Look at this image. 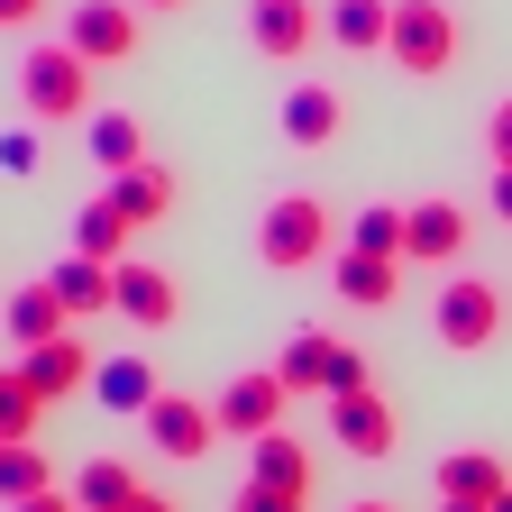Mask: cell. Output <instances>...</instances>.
I'll return each mask as SVG.
<instances>
[{
  "label": "cell",
  "mask_w": 512,
  "mask_h": 512,
  "mask_svg": "<svg viewBox=\"0 0 512 512\" xmlns=\"http://www.w3.org/2000/svg\"><path fill=\"white\" fill-rule=\"evenodd\" d=\"M19 92H28V119L55 128V119H92V64L74 46H37L19 64Z\"/></svg>",
  "instance_id": "1"
},
{
  "label": "cell",
  "mask_w": 512,
  "mask_h": 512,
  "mask_svg": "<svg viewBox=\"0 0 512 512\" xmlns=\"http://www.w3.org/2000/svg\"><path fill=\"white\" fill-rule=\"evenodd\" d=\"M330 256V211L311 202V192H284V202L266 211V229H256V266H275V275H302Z\"/></svg>",
  "instance_id": "2"
},
{
  "label": "cell",
  "mask_w": 512,
  "mask_h": 512,
  "mask_svg": "<svg viewBox=\"0 0 512 512\" xmlns=\"http://www.w3.org/2000/svg\"><path fill=\"white\" fill-rule=\"evenodd\" d=\"M458 19H448V0H394V46H384V55H394L403 64V74H448V64H458Z\"/></svg>",
  "instance_id": "3"
},
{
  "label": "cell",
  "mask_w": 512,
  "mask_h": 512,
  "mask_svg": "<svg viewBox=\"0 0 512 512\" xmlns=\"http://www.w3.org/2000/svg\"><path fill=\"white\" fill-rule=\"evenodd\" d=\"M275 375L293 384V394H357V384H366V357L348 339H330V330H293L284 357H275Z\"/></svg>",
  "instance_id": "4"
},
{
  "label": "cell",
  "mask_w": 512,
  "mask_h": 512,
  "mask_svg": "<svg viewBox=\"0 0 512 512\" xmlns=\"http://www.w3.org/2000/svg\"><path fill=\"white\" fill-rule=\"evenodd\" d=\"M430 330H439V348H494V330H503V284H485V275H448V293H439V311H430Z\"/></svg>",
  "instance_id": "5"
},
{
  "label": "cell",
  "mask_w": 512,
  "mask_h": 512,
  "mask_svg": "<svg viewBox=\"0 0 512 512\" xmlns=\"http://www.w3.org/2000/svg\"><path fill=\"white\" fill-rule=\"evenodd\" d=\"M64 46H74L83 64H128L138 55V10H128V0H74Z\"/></svg>",
  "instance_id": "6"
},
{
  "label": "cell",
  "mask_w": 512,
  "mask_h": 512,
  "mask_svg": "<svg viewBox=\"0 0 512 512\" xmlns=\"http://www.w3.org/2000/svg\"><path fill=\"white\" fill-rule=\"evenodd\" d=\"M320 28H330V19H320L311 0H247V37H256V55H275V64H302Z\"/></svg>",
  "instance_id": "7"
},
{
  "label": "cell",
  "mask_w": 512,
  "mask_h": 512,
  "mask_svg": "<svg viewBox=\"0 0 512 512\" xmlns=\"http://www.w3.org/2000/svg\"><path fill=\"white\" fill-rule=\"evenodd\" d=\"M330 439L348 448V458H394V403H384L375 384L330 394Z\"/></svg>",
  "instance_id": "8"
},
{
  "label": "cell",
  "mask_w": 512,
  "mask_h": 512,
  "mask_svg": "<svg viewBox=\"0 0 512 512\" xmlns=\"http://www.w3.org/2000/svg\"><path fill=\"white\" fill-rule=\"evenodd\" d=\"M138 421H147V439L165 448V458H211V439H220V412L192 403V394H156Z\"/></svg>",
  "instance_id": "9"
},
{
  "label": "cell",
  "mask_w": 512,
  "mask_h": 512,
  "mask_svg": "<svg viewBox=\"0 0 512 512\" xmlns=\"http://www.w3.org/2000/svg\"><path fill=\"white\" fill-rule=\"evenodd\" d=\"M284 394H293L284 375H238L229 394L211 403L220 412V439H266V430H284Z\"/></svg>",
  "instance_id": "10"
},
{
  "label": "cell",
  "mask_w": 512,
  "mask_h": 512,
  "mask_svg": "<svg viewBox=\"0 0 512 512\" xmlns=\"http://www.w3.org/2000/svg\"><path fill=\"white\" fill-rule=\"evenodd\" d=\"M28 384H37V394L55 403V394H74V384L83 375H101V357L83 348V330H64V339H46V348H28V366H19Z\"/></svg>",
  "instance_id": "11"
},
{
  "label": "cell",
  "mask_w": 512,
  "mask_h": 512,
  "mask_svg": "<svg viewBox=\"0 0 512 512\" xmlns=\"http://www.w3.org/2000/svg\"><path fill=\"white\" fill-rule=\"evenodd\" d=\"M467 247V211L458 202H412V238H403V266H448Z\"/></svg>",
  "instance_id": "12"
},
{
  "label": "cell",
  "mask_w": 512,
  "mask_h": 512,
  "mask_svg": "<svg viewBox=\"0 0 512 512\" xmlns=\"http://www.w3.org/2000/svg\"><path fill=\"white\" fill-rule=\"evenodd\" d=\"M339 302H357V311H384L394 302V284H403V256H366V247H339Z\"/></svg>",
  "instance_id": "13"
},
{
  "label": "cell",
  "mask_w": 512,
  "mask_h": 512,
  "mask_svg": "<svg viewBox=\"0 0 512 512\" xmlns=\"http://www.w3.org/2000/svg\"><path fill=\"white\" fill-rule=\"evenodd\" d=\"M119 311L138 320V330H165V320L183 311V293H174L165 266H138V256H128V266H119Z\"/></svg>",
  "instance_id": "14"
},
{
  "label": "cell",
  "mask_w": 512,
  "mask_h": 512,
  "mask_svg": "<svg viewBox=\"0 0 512 512\" xmlns=\"http://www.w3.org/2000/svg\"><path fill=\"white\" fill-rule=\"evenodd\" d=\"M83 147H92L101 174H128V165H147V128L128 119V110H92L83 119Z\"/></svg>",
  "instance_id": "15"
},
{
  "label": "cell",
  "mask_w": 512,
  "mask_h": 512,
  "mask_svg": "<svg viewBox=\"0 0 512 512\" xmlns=\"http://www.w3.org/2000/svg\"><path fill=\"white\" fill-rule=\"evenodd\" d=\"M46 284L64 293V311H74V320H92V311H110V302H119V266H101V256H64Z\"/></svg>",
  "instance_id": "16"
},
{
  "label": "cell",
  "mask_w": 512,
  "mask_h": 512,
  "mask_svg": "<svg viewBox=\"0 0 512 512\" xmlns=\"http://www.w3.org/2000/svg\"><path fill=\"white\" fill-rule=\"evenodd\" d=\"M64 320H74V311H64V293H55V284H28V293H10V348L28 357V348L64 339Z\"/></svg>",
  "instance_id": "17"
},
{
  "label": "cell",
  "mask_w": 512,
  "mask_h": 512,
  "mask_svg": "<svg viewBox=\"0 0 512 512\" xmlns=\"http://www.w3.org/2000/svg\"><path fill=\"white\" fill-rule=\"evenodd\" d=\"M110 202L128 211V229H156L174 211V174L165 165H128V174H110Z\"/></svg>",
  "instance_id": "18"
},
{
  "label": "cell",
  "mask_w": 512,
  "mask_h": 512,
  "mask_svg": "<svg viewBox=\"0 0 512 512\" xmlns=\"http://www.w3.org/2000/svg\"><path fill=\"white\" fill-rule=\"evenodd\" d=\"M128 238H138V229H128V211L110 202V192L74 211V256H101V266H128Z\"/></svg>",
  "instance_id": "19"
},
{
  "label": "cell",
  "mask_w": 512,
  "mask_h": 512,
  "mask_svg": "<svg viewBox=\"0 0 512 512\" xmlns=\"http://www.w3.org/2000/svg\"><path fill=\"white\" fill-rule=\"evenodd\" d=\"M339 119H348V110H339L330 83H302V92L284 101V138H293V147H330V138H339Z\"/></svg>",
  "instance_id": "20"
},
{
  "label": "cell",
  "mask_w": 512,
  "mask_h": 512,
  "mask_svg": "<svg viewBox=\"0 0 512 512\" xmlns=\"http://www.w3.org/2000/svg\"><path fill=\"white\" fill-rule=\"evenodd\" d=\"M330 37H339L348 55L394 46V0H330Z\"/></svg>",
  "instance_id": "21"
},
{
  "label": "cell",
  "mask_w": 512,
  "mask_h": 512,
  "mask_svg": "<svg viewBox=\"0 0 512 512\" xmlns=\"http://www.w3.org/2000/svg\"><path fill=\"white\" fill-rule=\"evenodd\" d=\"M512 476L503 458H485V448H458V458H439V494H458V503H494Z\"/></svg>",
  "instance_id": "22"
},
{
  "label": "cell",
  "mask_w": 512,
  "mask_h": 512,
  "mask_svg": "<svg viewBox=\"0 0 512 512\" xmlns=\"http://www.w3.org/2000/svg\"><path fill=\"white\" fill-rule=\"evenodd\" d=\"M247 448H256V485H284V494H311V448H302V439L266 430V439H247Z\"/></svg>",
  "instance_id": "23"
},
{
  "label": "cell",
  "mask_w": 512,
  "mask_h": 512,
  "mask_svg": "<svg viewBox=\"0 0 512 512\" xmlns=\"http://www.w3.org/2000/svg\"><path fill=\"white\" fill-rule=\"evenodd\" d=\"M92 394H101L110 412H147V403H156V375H147V357H101Z\"/></svg>",
  "instance_id": "24"
},
{
  "label": "cell",
  "mask_w": 512,
  "mask_h": 512,
  "mask_svg": "<svg viewBox=\"0 0 512 512\" xmlns=\"http://www.w3.org/2000/svg\"><path fill=\"white\" fill-rule=\"evenodd\" d=\"M138 494H147V485H138V467H119V458H92V467H83V485H74V503H83V512H128Z\"/></svg>",
  "instance_id": "25"
},
{
  "label": "cell",
  "mask_w": 512,
  "mask_h": 512,
  "mask_svg": "<svg viewBox=\"0 0 512 512\" xmlns=\"http://www.w3.org/2000/svg\"><path fill=\"white\" fill-rule=\"evenodd\" d=\"M28 494H55L46 448L37 439H10V448H0V503H28Z\"/></svg>",
  "instance_id": "26"
},
{
  "label": "cell",
  "mask_w": 512,
  "mask_h": 512,
  "mask_svg": "<svg viewBox=\"0 0 512 512\" xmlns=\"http://www.w3.org/2000/svg\"><path fill=\"white\" fill-rule=\"evenodd\" d=\"M403 238H412V211H394V202H366L348 220V247H366V256H403Z\"/></svg>",
  "instance_id": "27"
},
{
  "label": "cell",
  "mask_w": 512,
  "mask_h": 512,
  "mask_svg": "<svg viewBox=\"0 0 512 512\" xmlns=\"http://www.w3.org/2000/svg\"><path fill=\"white\" fill-rule=\"evenodd\" d=\"M37 412H46V394L10 366V375H0V439H28V430H37Z\"/></svg>",
  "instance_id": "28"
},
{
  "label": "cell",
  "mask_w": 512,
  "mask_h": 512,
  "mask_svg": "<svg viewBox=\"0 0 512 512\" xmlns=\"http://www.w3.org/2000/svg\"><path fill=\"white\" fill-rule=\"evenodd\" d=\"M302 503H311V494H284V485H256V476L238 485V512H302Z\"/></svg>",
  "instance_id": "29"
},
{
  "label": "cell",
  "mask_w": 512,
  "mask_h": 512,
  "mask_svg": "<svg viewBox=\"0 0 512 512\" xmlns=\"http://www.w3.org/2000/svg\"><path fill=\"white\" fill-rule=\"evenodd\" d=\"M37 156H46L37 128H10V138H0V165H10V174H37Z\"/></svg>",
  "instance_id": "30"
},
{
  "label": "cell",
  "mask_w": 512,
  "mask_h": 512,
  "mask_svg": "<svg viewBox=\"0 0 512 512\" xmlns=\"http://www.w3.org/2000/svg\"><path fill=\"white\" fill-rule=\"evenodd\" d=\"M485 147H494V165H512V101H503V110L485 119Z\"/></svg>",
  "instance_id": "31"
},
{
  "label": "cell",
  "mask_w": 512,
  "mask_h": 512,
  "mask_svg": "<svg viewBox=\"0 0 512 512\" xmlns=\"http://www.w3.org/2000/svg\"><path fill=\"white\" fill-rule=\"evenodd\" d=\"M37 10L46 0H0V28H37Z\"/></svg>",
  "instance_id": "32"
},
{
  "label": "cell",
  "mask_w": 512,
  "mask_h": 512,
  "mask_svg": "<svg viewBox=\"0 0 512 512\" xmlns=\"http://www.w3.org/2000/svg\"><path fill=\"white\" fill-rule=\"evenodd\" d=\"M10 512H83L74 494H28V503H10Z\"/></svg>",
  "instance_id": "33"
},
{
  "label": "cell",
  "mask_w": 512,
  "mask_h": 512,
  "mask_svg": "<svg viewBox=\"0 0 512 512\" xmlns=\"http://www.w3.org/2000/svg\"><path fill=\"white\" fill-rule=\"evenodd\" d=\"M494 211L512 220V165H494Z\"/></svg>",
  "instance_id": "34"
},
{
  "label": "cell",
  "mask_w": 512,
  "mask_h": 512,
  "mask_svg": "<svg viewBox=\"0 0 512 512\" xmlns=\"http://www.w3.org/2000/svg\"><path fill=\"white\" fill-rule=\"evenodd\" d=\"M128 512H183V503H165V494H138V503H128Z\"/></svg>",
  "instance_id": "35"
},
{
  "label": "cell",
  "mask_w": 512,
  "mask_h": 512,
  "mask_svg": "<svg viewBox=\"0 0 512 512\" xmlns=\"http://www.w3.org/2000/svg\"><path fill=\"white\" fill-rule=\"evenodd\" d=\"M439 512H494V503H458V494H439Z\"/></svg>",
  "instance_id": "36"
},
{
  "label": "cell",
  "mask_w": 512,
  "mask_h": 512,
  "mask_svg": "<svg viewBox=\"0 0 512 512\" xmlns=\"http://www.w3.org/2000/svg\"><path fill=\"white\" fill-rule=\"evenodd\" d=\"M348 512H394V503H348Z\"/></svg>",
  "instance_id": "37"
},
{
  "label": "cell",
  "mask_w": 512,
  "mask_h": 512,
  "mask_svg": "<svg viewBox=\"0 0 512 512\" xmlns=\"http://www.w3.org/2000/svg\"><path fill=\"white\" fill-rule=\"evenodd\" d=\"M494 512H512V485H503V494H494Z\"/></svg>",
  "instance_id": "38"
},
{
  "label": "cell",
  "mask_w": 512,
  "mask_h": 512,
  "mask_svg": "<svg viewBox=\"0 0 512 512\" xmlns=\"http://www.w3.org/2000/svg\"><path fill=\"white\" fill-rule=\"evenodd\" d=\"M156 10H183V0H156Z\"/></svg>",
  "instance_id": "39"
},
{
  "label": "cell",
  "mask_w": 512,
  "mask_h": 512,
  "mask_svg": "<svg viewBox=\"0 0 512 512\" xmlns=\"http://www.w3.org/2000/svg\"><path fill=\"white\" fill-rule=\"evenodd\" d=\"M0 448H10V439H0Z\"/></svg>",
  "instance_id": "40"
}]
</instances>
